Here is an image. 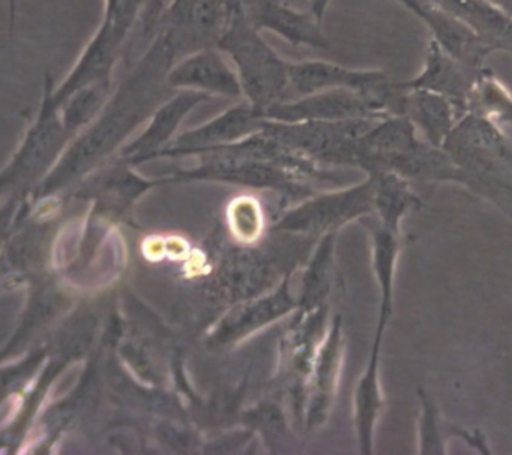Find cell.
<instances>
[{"instance_id": "6da1fadb", "label": "cell", "mask_w": 512, "mask_h": 455, "mask_svg": "<svg viewBox=\"0 0 512 455\" xmlns=\"http://www.w3.org/2000/svg\"><path fill=\"white\" fill-rule=\"evenodd\" d=\"M356 166L367 173L394 172L407 181L454 182L470 188L466 173L442 148L419 139L418 128L406 116L377 121L359 140Z\"/></svg>"}, {"instance_id": "7a4b0ae2", "label": "cell", "mask_w": 512, "mask_h": 455, "mask_svg": "<svg viewBox=\"0 0 512 455\" xmlns=\"http://www.w3.org/2000/svg\"><path fill=\"white\" fill-rule=\"evenodd\" d=\"M227 17L217 46L238 73L247 103L269 110L283 101L290 89V61L262 37L248 16L244 0H226Z\"/></svg>"}, {"instance_id": "3957f363", "label": "cell", "mask_w": 512, "mask_h": 455, "mask_svg": "<svg viewBox=\"0 0 512 455\" xmlns=\"http://www.w3.org/2000/svg\"><path fill=\"white\" fill-rule=\"evenodd\" d=\"M152 0H104L103 17L97 31L83 49L74 67L61 83H55L56 104L76 89L100 80H115L125 50Z\"/></svg>"}, {"instance_id": "277c9868", "label": "cell", "mask_w": 512, "mask_h": 455, "mask_svg": "<svg viewBox=\"0 0 512 455\" xmlns=\"http://www.w3.org/2000/svg\"><path fill=\"white\" fill-rule=\"evenodd\" d=\"M443 151L466 173L470 190L494 193L503 182H511L512 146L503 128L469 110L458 119L442 145Z\"/></svg>"}, {"instance_id": "5b68a950", "label": "cell", "mask_w": 512, "mask_h": 455, "mask_svg": "<svg viewBox=\"0 0 512 455\" xmlns=\"http://www.w3.org/2000/svg\"><path fill=\"white\" fill-rule=\"evenodd\" d=\"M226 17V0H170L164 7L160 29L184 58L203 47L217 46Z\"/></svg>"}, {"instance_id": "8992f818", "label": "cell", "mask_w": 512, "mask_h": 455, "mask_svg": "<svg viewBox=\"0 0 512 455\" xmlns=\"http://www.w3.org/2000/svg\"><path fill=\"white\" fill-rule=\"evenodd\" d=\"M167 85L172 91L199 92L206 97H244L238 73L218 46L188 53L170 68Z\"/></svg>"}, {"instance_id": "52a82bcc", "label": "cell", "mask_w": 512, "mask_h": 455, "mask_svg": "<svg viewBox=\"0 0 512 455\" xmlns=\"http://www.w3.org/2000/svg\"><path fill=\"white\" fill-rule=\"evenodd\" d=\"M479 73L461 64L434 38H430L421 73L406 82H395V86L400 91L424 89V91L436 92L451 100L461 112L467 113L473 86Z\"/></svg>"}, {"instance_id": "ba28073f", "label": "cell", "mask_w": 512, "mask_h": 455, "mask_svg": "<svg viewBox=\"0 0 512 455\" xmlns=\"http://www.w3.org/2000/svg\"><path fill=\"white\" fill-rule=\"evenodd\" d=\"M248 16L259 31L283 38L293 47L331 49L322 25L310 11L293 10L284 0H244Z\"/></svg>"}, {"instance_id": "9c48e42d", "label": "cell", "mask_w": 512, "mask_h": 455, "mask_svg": "<svg viewBox=\"0 0 512 455\" xmlns=\"http://www.w3.org/2000/svg\"><path fill=\"white\" fill-rule=\"evenodd\" d=\"M275 115L287 119L304 121H352V119H382L380 112L370 100L349 89H331L304 95L292 103H278L271 107Z\"/></svg>"}, {"instance_id": "30bf717a", "label": "cell", "mask_w": 512, "mask_h": 455, "mask_svg": "<svg viewBox=\"0 0 512 455\" xmlns=\"http://www.w3.org/2000/svg\"><path fill=\"white\" fill-rule=\"evenodd\" d=\"M475 32L494 52L512 55V16L491 0H433Z\"/></svg>"}, {"instance_id": "8fae6325", "label": "cell", "mask_w": 512, "mask_h": 455, "mask_svg": "<svg viewBox=\"0 0 512 455\" xmlns=\"http://www.w3.org/2000/svg\"><path fill=\"white\" fill-rule=\"evenodd\" d=\"M385 331L386 329L382 326H376L370 358L359 380L355 395L356 430H358L361 452L365 455L374 454V433L386 406L382 382H380V353H382Z\"/></svg>"}, {"instance_id": "7c38bea8", "label": "cell", "mask_w": 512, "mask_h": 455, "mask_svg": "<svg viewBox=\"0 0 512 455\" xmlns=\"http://www.w3.org/2000/svg\"><path fill=\"white\" fill-rule=\"evenodd\" d=\"M398 115L406 116L431 145L442 148L446 137L464 115L451 100L424 89L401 91Z\"/></svg>"}, {"instance_id": "4fadbf2b", "label": "cell", "mask_w": 512, "mask_h": 455, "mask_svg": "<svg viewBox=\"0 0 512 455\" xmlns=\"http://www.w3.org/2000/svg\"><path fill=\"white\" fill-rule=\"evenodd\" d=\"M374 181V214L377 223L389 232L401 233V223L410 212L421 208L418 194L410 188V181L386 170L368 172Z\"/></svg>"}, {"instance_id": "5bb4252c", "label": "cell", "mask_w": 512, "mask_h": 455, "mask_svg": "<svg viewBox=\"0 0 512 455\" xmlns=\"http://www.w3.org/2000/svg\"><path fill=\"white\" fill-rule=\"evenodd\" d=\"M371 263L374 277L380 289L379 319L377 326L388 328L389 320L394 314V284L400 257L401 238L397 233L383 229L377 220L370 226Z\"/></svg>"}, {"instance_id": "9a60e30c", "label": "cell", "mask_w": 512, "mask_h": 455, "mask_svg": "<svg viewBox=\"0 0 512 455\" xmlns=\"http://www.w3.org/2000/svg\"><path fill=\"white\" fill-rule=\"evenodd\" d=\"M469 110L485 116L500 128H512V94L488 68L476 77Z\"/></svg>"}, {"instance_id": "2e32d148", "label": "cell", "mask_w": 512, "mask_h": 455, "mask_svg": "<svg viewBox=\"0 0 512 455\" xmlns=\"http://www.w3.org/2000/svg\"><path fill=\"white\" fill-rule=\"evenodd\" d=\"M115 88V80H100L76 89L73 94L68 95L58 104L65 122L77 124L103 110L109 103Z\"/></svg>"}, {"instance_id": "e0dca14e", "label": "cell", "mask_w": 512, "mask_h": 455, "mask_svg": "<svg viewBox=\"0 0 512 455\" xmlns=\"http://www.w3.org/2000/svg\"><path fill=\"white\" fill-rule=\"evenodd\" d=\"M421 413L418 421L419 454H446V425L439 409L424 389H418Z\"/></svg>"}, {"instance_id": "ac0fdd59", "label": "cell", "mask_w": 512, "mask_h": 455, "mask_svg": "<svg viewBox=\"0 0 512 455\" xmlns=\"http://www.w3.org/2000/svg\"><path fill=\"white\" fill-rule=\"evenodd\" d=\"M232 211V214L242 217V220L241 218H230L236 235L245 239V241L256 238L257 233L260 232V226H262V218H260L257 203L251 199H241L235 203Z\"/></svg>"}, {"instance_id": "d6986e66", "label": "cell", "mask_w": 512, "mask_h": 455, "mask_svg": "<svg viewBox=\"0 0 512 455\" xmlns=\"http://www.w3.org/2000/svg\"><path fill=\"white\" fill-rule=\"evenodd\" d=\"M400 4H403L410 13L415 14L416 17L427 23L430 19L431 10H433V2L431 0H398ZM331 0H317L313 10L310 11L320 23L325 20L326 10H328Z\"/></svg>"}, {"instance_id": "ffe728a7", "label": "cell", "mask_w": 512, "mask_h": 455, "mask_svg": "<svg viewBox=\"0 0 512 455\" xmlns=\"http://www.w3.org/2000/svg\"><path fill=\"white\" fill-rule=\"evenodd\" d=\"M17 4H19V0H7L8 5V28H10V35L13 38L14 28H16V19H17Z\"/></svg>"}, {"instance_id": "44dd1931", "label": "cell", "mask_w": 512, "mask_h": 455, "mask_svg": "<svg viewBox=\"0 0 512 455\" xmlns=\"http://www.w3.org/2000/svg\"><path fill=\"white\" fill-rule=\"evenodd\" d=\"M491 2L499 5L502 10H505L506 13L511 14L512 16V0H491Z\"/></svg>"}, {"instance_id": "7402d4cb", "label": "cell", "mask_w": 512, "mask_h": 455, "mask_svg": "<svg viewBox=\"0 0 512 455\" xmlns=\"http://www.w3.org/2000/svg\"><path fill=\"white\" fill-rule=\"evenodd\" d=\"M500 190L505 191V193L512 194V184H511V182H503V184L500 185Z\"/></svg>"}, {"instance_id": "603a6c76", "label": "cell", "mask_w": 512, "mask_h": 455, "mask_svg": "<svg viewBox=\"0 0 512 455\" xmlns=\"http://www.w3.org/2000/svg\"><path fill=\"white\" fill-rule=\"evenodd\" d=\"M317 0H305V4H307V11H310L311 8L316 5Z\"/></svg>"}]
</instances>
